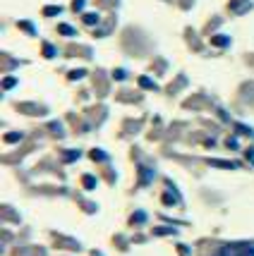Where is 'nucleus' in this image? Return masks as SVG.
Listing matches in <instances>:
<instances>
[{
  "instance_id": "obj_1",
  "label": "nucleus",
  "mask_w": 254,
  "mask_h": 256,
  "mask_svg": "<svg viewBox=\"0 0 254 256\" xmlns=\"http://www.w3.org/2000/svg\"><path fill=\"white\" fill-rule=\"evenodd\" d=\"M204 256H254V242H213Z\"/></svg>"
}]
</instances>
